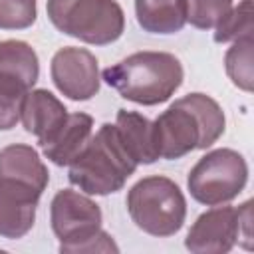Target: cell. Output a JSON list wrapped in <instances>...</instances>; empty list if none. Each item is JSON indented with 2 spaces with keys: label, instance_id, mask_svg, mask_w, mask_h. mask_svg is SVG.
I'll return each instance as SVG.
<instances>
[{
  "label": "cell",
  "instance_id": "cell-4",
  "mask_svg": "<svg viewBox=\"0 0 254 254\" xmlns=\"http://www.w3.org/2000/svg\"><path fill=\"white\" fill-rule=\"evenodd\" d=\"M50 216L60 252H117L111 236L101 230V208L85 194L69 189L60 190L52 200Z\"/></svg>",
  "mask_w": 254,
  "mask_h": 254
},
{
  "label": "cell",
  "instance_id": "cell-15",
  "mask_svg": "<svg viewBox=\"0 0 254 254\" xmlns=\"http://www.w3.org/2000/svg\"><path fill=\"white\" fill-rule=\"evenodd\" d=\"M135 14L149 34H175L187 24L185 0H135Z\"/></svg>",
  "mask_w": 254,
  "mask_h": 254
},
{
  "label": "cell",
  "instance_id": "cell-11",
  "mask_svg": "<svg viewBox=\"0 0 254 254\" xmlns=\"http://www.w3.org/2000/svg\"><path fill=\"white\" fill-rule=\"evenodd\" d=\"M22 125L28 133L38 137V145L44 147L54 139L64 121L67 119L65 105L48 89H32L22 101L20 109Z\"/></svg>",
  "mask_w": 254,
  "mask_h": 254
},
{
  "label": "cell",
  "instance_id": "cell-10",
  "mask_svg": "<svg viewBox=\"0 0 254 254\" xmlns=\"http://www.w3.org/2000/svg\"><path fill=\"white\" fill-rule=\"evenodd\" d=\"M42 190L36 187L0 177V236L22 238L26 236L36 220V208Z\"/></svg>",
  "mask_w": 254,
  "mask_h": 254
},
{
  "label": "cell",
  "instance_id": "cell-12",
  "mask_svg": "<svg viewBox=\"0 0 254 254\" xmlns=\"http://www.w3.org/2000/svg\"><path fill=\"white\" fill-rule=\"evenodd\" d=\"M115 129L125 151L137 165H151L159 159L153 123L145 115L137 111L119 109L115 119Z\"/></svg>",
  "mask_w": 254,
  "mask_h": 254
},
{
  "label": "cell",
  "instance_id": "cell-21",
  "mask_svg": "<svg viewBox=\"0 0 254 254\" xmlns=\"http://www.w3.org/2000/svg\"><path fill=\"white\" fill-rule=\"evenodd\" d=\"M36 14V0H0V30L30 28Z\"/></svg>",
  "mask_w": 254,
  "mask_h": 254
},
{
  "label": "cell",
  "instance_id": "cell-5",
  "mask_svg": "<svg viewBox=\"0 0 254 254\" xmlns=\"http://www.w3.org/2000/svg\"><path fill=\"white\" fill-rule=\"evenodd\" d=\"M127 210L143 232L165 238L181 230L187 216V200L175 181L153 175L131 187Z\"/></svg>",
  "mask_w": 254,
  "mask_h": 254
},
{
  "label": "cell",
  "instance_id": "cell-18",
  "mask_svg": "<svg viewBox=\"0 0 254 254\" xmlns=\"http://www.w3.org/2000/svg\"><path fill=\"white\" fill-rule=\"evenodd\" d=\"M252 16H254L252 0H242L218 22L214 32V42L226 44V42H236L240 38L252 36V30H254Z\"/></svg>",
  "mask_w": 254,
  "mask_h": 254
},
{
  "label": "cell",
  "instance_id": "cell-7",
  "mask_svg": "<svg viewBox=\"0 0 254 254\" xmlns=\"http://www.w3.org/2000/svg\"><path fill=\"white\" fill-rule=\"evenodd\" d=\"M248 181L244 157L234 149H216L198 159L189 173V190L194 200L216 206L238 196Z\"/></svg>",
  "mask_w": 254,
  "mask_h": 254
},
{
  "label": "cell",
  "instance_id": "cell-17",
  "mask_svg": "<svg viewBox=\"0 0 254 254\" xmlns=\"http://www.w3.org/2000/svg\"><path fill=\"white\" fill-rule=\"evenodd\" d=\"M224 64L232 83L244 91H252V36L236 40L226 52Z\"/></svg>",
  "mask_w": 254,
  "mask_h": 254
},
{
  "label": "cell",
  "instance_id": "cell-20",
  "mask_svg": "<svg viewBox=\"0 0 254 254\" xmlns=\"http://www.w3.org/2000/svg\"><path fill=\"white\" fill-rule=\"evenodd\" d=\"M28 91L30 89L20 81L0 75V131L12 129L18 123L22 101Z\"/></svg>",
  "mask_w": 254,
  "mask_h": 254
},
{
  "label": "cell",
  "instance_id": "cell-9",
  "mask_svg": "<svg viewBox=\"0 0 254 254\" xmlns=\"http://www.w3.org/2000/svg\"><path fill=\"white\" fill-rule=\"evenodd\" d=\"M240 236V208L216 206L202 212L190 226L185 246L194 254L230 252Z\"/></svg>",
  "mask_w": 254,
  "mask_h": 254
},
{
  "label": "cell",
  "instance_id": "cell-2",
  "mask_svg": "<svg viewBox=\"0 0 254 254\" xmlns=\"http://www.w3.org/2000/svg\"><path fill=\"white\" fill-rule=\"evenodd\" d=\"M183 65L169 52H135L103 69V81L139 105L167 101L183 83Z\"/></svg>",
  "mask_w": 254,
  "mask_h": 254
},
{
  "label": "cell",
  "instance_id": "cell-1",
  "mask_svg": "<svg viewBox=\"0 0 254 254\" xmlns=\"http://www.w3.org/2000/svg\"><path fill=\"white\" fill-rule=\"evenodd\" d=\"M222 107L204 93L177 99L153 121L159 159H181L194 149H208L224 133Z\"/></svg>",
  "mask_w": 254,
  "mask_h": 254
},
{
  "label": "cell",
  "instance_id": "cell-13",
  "mask_svg": "<svg viewBox=\"0 0 254 254\" xmlns=\"http://www.w3.org/2000/svg\"><path fill=\"white\" fill-rule=\"evenodd\" d=\"M93 131V119L87 113H71L54 135L50 143L42 147L44 155L58 167L69 165L87 145Z\"/></svg>",
  "mask_w": 254,
  "mask_h": 254
},
{
  "label": "cell",
  "instance_id": "cell-19",
  "mask_svg": "<svg viewBox=\"0 0 254 254\" xmlns=\"http://www.w3.org/2000/svg\"><path fill=\"white\" fill-rule=\"evenodd\" d=\"M234 0H185L187 22L198 30L216 28L218 22L232 10Z\"/></svg>",
  "mask_w": 254,
  "mask_h": 254
},
{
  "label": "cell",
  "instance_id": "cell-3",
  "mask_svg": "<svg viewBox=\"0 0 254 254\" xmlns=\"http://www.w3.org/2000/svg\"><path fill=\"white\" fill-rule=\"evenodd\" d=\"M135 169L137 163L119 141L115 125L103 123L69 163L67 179L87 194H111L123 189Z\"/></svg>",
  "mask_w": 254,
  "mask_h": 254
},
{
  "label": "cell",
  "instance_id": "cell-8",
  "mask_svg": "<svg viewBox=\"0 0 254 254\" xmlns=\"http://www.w3.org/2000/svg\"><path fill=\"white\" fill-rule=\"evenodd\" d=\"M56 87L73 101L91 99L99 91V69L95 56L85 48H62L50 65Z\"/></svg>",
  "mask_w": 254,
  "mask_h": 254
},
{
  "label": "cell",
  "instance_id": "cell-6",
  "mask_svg": "<svg viewBox=\"0 0 254 254\" xmlns=\"http://www.w3.org/2000/svg\"><path fill=\"white\" fill-rule=\"evenodd\" d=\"M52 24L85 44L107 46L121 38L125 16L115 0H48Z\"/></svg>",
  "mask_w": 254,
  "mask_h": 254
},
{
  "label": "cell",
  "instance_id": "cell-16",
  "mask_svg": "<svg viewBox=\"0 0 254 254\" xmlns=\"http://www.w3.org/2000/svg\"><path fill=\"white\" fill-rule=\"evenodd\" d=\"M0 75L12 77L32 89L40 75V62L34 48L22 40L0 42Z\"/></svg>",
  "mask_w": 254,
  "mask_h": 254
},
{
  "label": "cell",
  "instance_id": "cell-14",
  "mask_svg": "<svg viewBox=\"0 0 254 254\" xmlns=\"http://www.w3.org/2000/svg\"><path fill=\"white\" fill-rule=\"evenodd\" d=\"M0 177L16 179L36 187L38 190H46L48 187V169L42 163L36 149L30 145H8L0 151Z\"/></svg>",
  "mask_w": 254,
  "mask_h": 254
}]
</instances>
